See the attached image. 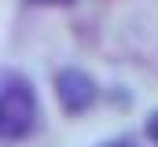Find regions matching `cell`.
I'll return each instance as SVG.
<instances>
[{
	"label": "cell",
	"instance_id": "cell-2",
	"mask_svg": "<svg viewBox=\"0 0 158 147\" xmlns=\"http://www.w3.org/2000/svg\"><path fill=\"white\" fill-rule=\"evenodd\" d=\"M55 96H59V107L66 110V114H85V110L96 103L99 88H96V81L85 70L66 66V70L55 74Z\"/></svg>",
	"mask_w": 158,
	"mask_h": 147
},
{
	"label": "cell",
	"instance_id": "cell-1",
	"mask_svg": "<svg viewBox=\"0 0 158 147\" xmlns=\"http://www.w3.org/2000/svg\"><path fill=\"white\" fill-rule=\"evenodd\" d=\"M40 125V103L33 85L22 74H4L0 77V140L19 144L30 140Z\"/></svg>",
	"mask_w": 158,
	"mask_h": 147
},
{
	"label": "cell",
	"instance_id": "cell-4",
	"mask_svg": "<svg viewBox=\"0 0 158 147\" xmlns=\"http://www.w3.org/2000/svg\"><path fill=\"white\" fill-rule=\"evenodd\" d=\"M99 147H136V144H132V140H125V136H121V140H107V144H99Z\"/></svg>",
	"mask_w": 158,
	"mask_h": 147
},
{
	"label": "cell",
	"instance_id": "cell-5",
	"mask_svg": "<svg viewBox=\"0 0 158 147\" xmlns=\"http://www.w3.org/2000/svg\"><path fill=\"white\" fill-rule=\"evenodd\" d=\"M33 4H74V0H33Z\"/></svg>",
	"mask_w": 158,
	"mask_h": 147
},
{
	"label": "cell",
	"instance_id": "cell-3",
	"mask_svg": "<svg viewBox=\"0 0 158 147\" xmlns=\"http://www.w3.org/2000/svg\"><path fill=\"white\" fill-rule=\"evenodd\" d=\"M143 132H147V140H151V144H158V110H151V114H147Z\"/></svg>",
	"mask_w": 158,
	"mask_h": 147
}]
</instances>
